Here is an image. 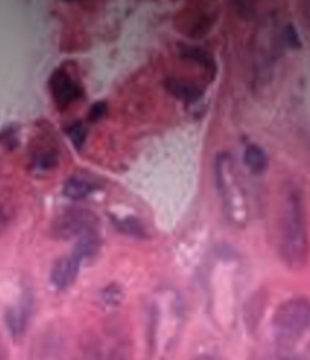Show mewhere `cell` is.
Listing matches in <instances>:
<instances>
[{
	"instance_id": "52a82bcc",
	"label": "cell",
	"mask_w": 310,
	"mask_h": 360,
	"mask_svg": "<svg viewBox=\"0 0 310 360\" xmlns=\"http://www.w3.org/2000/svg\"><path fill=\"white\" fill-rule=\"evenodd\" d=\"M35 312V296L32 290H23L18 300L8 306L4 314V321H6L8 334L13 339L18 340L27 334L28 326H30L32 317Z\"/></svg>"
},
{
	"instance_id": "9a60e30c",
	"label": "cell",
	"mask_w": 310,
	"mask_h": 360,
	"mask_svg": "<svg viewBox=\"0 0 310 360\" xmlns=\"http://www.w3.org/2000/svg\"><path fill=\"white\" fill-rule=\"evenodd\" d=\"M60 160V154L56 148H51V146H43L40 150H36V154L34 155V165L40 170H51L58 165Z\"/></svg>"
},
{
	"instance_id": "5b68a950",
	"label": "cell",
	"mask_w": 310,
	"mask_h": 360,
	"mask_svg": "<svg viewBox=\"0 0 310 360\" xmlns=\"http://www.w3.org/2000/svg\"><path fill=\"white\" fill-rule=\"evenodd\" d=\"M91 231H97V219L95 213L84 208H69L61 213L53 225L55 236L61 240H78Z\"/></svg>"
},
{
	"instance_id": "277c9868",
	"label": "cell",
	"mask_w": 310,
	"mask_h": 360,
	"mask_svg": "<svg viewBox=\"0 0 310 360\" xmlns=\"http://www.w3.org/2000/svg\"><path fill=\"white\" fill-rule=\"evenodd\" d=\"M215 184L229 224L244 229L251 217L250 198H248L246 186H244L234 158L227 150L216 154Z\"/></svg>"
},
{
	"instance_id": "3957f363",
	"label": "cell",
	"mask_w": 310,
	"mask_h": 360,
	"mask_svg": "<svg viewBox=\"0 0 310 360\" xmlns=\"http://www.w3.org/2000/svg\"><path fill=\"white\" fill-rule=\"evenodd\" d=\"M310 304L305 297H292L277 307L272 319L277 360H309Z\"/></svg>"
},
{
	"instance_id": "ffe728a7",
	"label": "cell",
	"mask_w": 310,
	"mask_h": 360,
	"mask_svg": "<svg viewBox=\"0 0 310 360\" xmlns=\"http://www.w3.org/2000/svg\"><path fill=\"white\" fill-rule=\"evenodd\" d=\"M107 115V103L106 101H97L89 108L88 111V122L95 124V122H100L101 120H105Z\"/></svg>"
},
{
	"instance_id": "2e32d148",
	"label": "cell",
	"mask_w": 310,
	"mask_h": 360,
	"mask_svg": "<svg viewBox=\"0 0 310 360\" xmlns=\"http://www.w3.org/2000/svg\"><path fill=\"white\" fill-rule=\"evenodd\" d=\"M15 217V205L8 195H0V236L6 233Z\"/></svg>"
},
{
	"instance_id": "30bf717a",
	"label": "cell",
	"mask_w": 310,
	"mask_h": 360,
	"mask_svg": "<svg viewBox=\"0 0 310 360\" xmlns=\"http://www.w3.org/2000/svg\"><path fill=\"white\" fill-rule=\"evenodd\" d=\"M101 184L89 174H74L67 179L63 186V195L73 202L88 198L91 193L100 191Z\"/></svg>"
},
{
	"instance_id": "8992f818",
	"label": "cell",
	"mask_w": 310,
	"mask_h": 360,
	"mask_svg": "<svg viewBox=\"0 0 310 360\" xmlns=\"http://www.w3.org/2000/svg\"><path fill=\"white\" fill-rule=\"evenodd\" d=\"M48 88L56 108L61 111L67 110V108L76 103L78 99H81L84 93L79 78L74 73H72L67 66H60V68H56L51 73L48 79Z\"/></svg>"
},
{
	"instance_id": "8fae6325",
	"label": "cell",
	"mask_w": 310,
	"mask_h": 360,
	"mask_svg": "<svg viewBox=\"0 0 310 360\" xmlns=\"http://www.w3.org/2000/svg\"><path fill=\"white\" fill-rule=\"evenodd\" d=\"M166 88L168 93L187 104H194L196 101H200L201 96H203V88L198 86V84L194 82H187V79L170 78L166 82Z\"/></svg>"
},
{
	"instance_id": "ba28073f",
	"label": "cell",
	"mask_w": 310,
	"mask_h": 360,
	"mask_svg": "<svg viewBox=\"0 0 310 360\" xmlns=\"http://www.w3.org/2000/svg\"><path fill=\"white\" fill-rule=\"evenodd\" d=\"M78 360H129V349L124 340L107 333L91 338L83 345Z\"/></svg>"
},
{
	"instance_id": "7c38bea8",
	"label": "cell",
	"mask_w": 310,
	"mask_h": 360,
	"mask_svg": "<svg viewBox=\"0 0 310 360\" xmlns=\"http://www.w3.org/2000/svg\"><path fill=\"white\" fill-rule=\"evenodd\" d=\"M243 162L246 165V169L255 175L264 174L267 167H269V158H267V153L257 144L246 146V149H244V154H243Z\"/></svg>"
},
{
	"instance_id": "44dd1931",
	"label": "cell",
	"mask_w": 310,
	"mask_h": 360,
	"mask_svg": "<svg viewBox=\"0 0 310 360\" xmlns=\"http://www.w3.org/2000/svg\"><path fill=\"white\" fill-rule=\"evenodd\" d=\"M283 35H284V41H285V45L289 46V49H292V50H299L300 46H302V40H300V37H299V32L295 30V27L294 25H288L284 28V32H283Z\"/></svg>"
},
{
	"instance_id": "e0dca14e",
	"label": "cell",
	"mask_w": 310,
	"mask_h": 360,
	"mask_svg": "<svg viewBox=\"0 0 310 360\" xmlns=\"http://www.w3.org/2000/svg\"><path fill=\"white\" fill-rule=\"evenodd\" d=\"M67 136L69 137V141H72L74 149L81 150L88 139V127L84 122L76 121V122H73L72 126L67 127Z\"/></svg>"
},
{
	"instance_id": "7402d4cb",
	"label": "cell",
	"mask_w": 310,
	"mask_h": 360,
	"mask_svg": "<svg viewBox=\"0 0 310 360\" xmlns=\"http://www.w3.org/2000/svg\"><path fill=\"white\" fill-rule=\"evenodd\" d=\"M195 360H222V359L215 357V355H201V357H198V359H195Z\"/></svg>"
},
{
	"instance_id": "7a4b0ae2",
	"label": "cell",
	"mask_w": 310,
	"mask_h": 360,
	"mask_svg": "<svg viewBox=\"0 0 310 360\" xmlns=\"http://www.w3.org/2000/svg\"><path fill=\"white\" fill-rule=\"evenodd\" d=\"M185 324V304L172 288L155 292L149 316V349L152 360H170Z\"/></svg>"
},
{
	"instance_id": "d6986e66",
	"label": "cell",
	"mask_w": 310,
	"mask_h": 360,
	"mask_svg": "<svg viewBox=\"0 0 310 360\" xmlns=\"http://www.w3.org/2000/svg\"><path fill=\"white\" fill-rule=\"evenodd\" d=\"M101 297H102V301H105L107 306L116 307V306L121 304L122 297H124V292H122L119 284L111 283L109 286H106L105 290H102Z\"/></svg>"
},
{
	"instance_id": "ac0fdd59",
	"label": "cell",
	"mask_w": 310,
	"mask_h": 360,
	"mask_svg": "<svg viewBox=\"0 0 310 360\" xmlns=\"http://www.w3.org/2000/svg\"><path fill=\"white\" fill-rule=\"evenodd\" d=\"M18 126L8 124L0 131V146L7 150H13L18 148Z\"/></svg>"
},
{
	"instance_id": "6da1fadb",
	"label": "cell",
	"mask_w": 310,
	"mask_h": 360,
	"mask_svg": "<svg viewBox=\"0 0 310 360\" xmlns=\"http://www.w3.org/2000/svg\"><path fill=\"white\" fill-rule=\"evenodd\" d=\"M277 251L283 262L292 269H300L307 262L309 235L304 198L300 188L288 186L277 207Z\"/></svg>"
},
{
	"instance_id": "4fadbf2b",
	"label": "cell",
	"mask_w": 310,
	"mask_h": 360,
	"mask_svg": "<svg viewBox=\"0 0 310 360\" xmlns=\"http://www.w3.org/2000/svg\"><path fill=\"white\" fill-rule=\"evenodd\" d=\"M182 58L189 60L191 63H196L201 66L205 71H208L210 78L213 79L216 77V61L215 56L200 46H183L182 49Z\"/></svg>"
},
{
	"instance_id": "5bb4252c",
	"label": "cell",
	"mask_w": 310,
	"mask_h": 360,
	"mask_svg": "<svg viewBox=\"0 0 310 360\" xmlns=\"http://www.w3.org/2000/svg\"><path fill=\"white\" fill-rule=\"evenodd\" d=\"M114 221L117 229H119V231H122L124 235H129L133 236V238L139 240H144L149 236L145 225L139 219H135V217H122V219H114Z\"/></svg>"
},
{
	"instance_id": "603a6c76",
	"label": "cell",
	"mask_w": 310,
	"mask_h": 360,
	"mask_svg": "<svg viewBox=\"0 0 310 360\" xmlns=\"http://www.w3.org/2000/svg\"><path fill=\"white\" fill-rule=\"evenodd\" d=\"M0 360H7V357H6V352H4L2 345H0Z\"/></svg>"
},
{
	"instance_id": "9c48e42d",
	"label": "cell",
	"mask_w": 310,
	"mask_h": 360,
	"mask_svg": "<svg viewBox=\"0 0 310 360\" xmlns=\"http://www.w3.org/2000/svg\"><path fill=\"white\" fill-rule=\"evenodd\" d=\"M84 262L78 257L74 251L67 255V257L58 258L51 266L50 271V283L56 291H67L72 288L74 281L78 279V274L81 271V264Z\"/></svg>"
}]
</instances>
